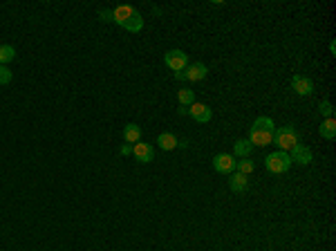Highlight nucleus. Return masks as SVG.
I'll return each instance as SVG.
<instances>
[{
  "mask_svg": "<svg viewBox=\"0 0 336 251\" xmlns=\"http://www.w3.org/2000/svg\"><path fill=\"white\" fill-rule=\"evenodd\" d=\"M251 150H253V144L249 142V139H238V142L233 144V155H235V157H240V159L249 157Z\"/></svg>",
  "mask_w": 336,
  "mask_h": 251,
  "instance_id": "obj_14",
  "label": "nucleus"
},
{
  "mask_svg": "<svg viewBox=\"0 0 336 251\" xmlns=\"http://www.w3.org/2000/svg\"><path fill=\"white\" fill-rule=\"evenodd\" d=\"M329 52H332V54H336V43H334V41L329 43Z\"/></svg>",
  "mask_w": 336,
  "mask_h": 251,
  "instance_id": "obj_26",
  "label": "nucleus"
},
{
  "mask_svg": "<svg viewBox=\"0 0 336 251\" xmlns=\"http://www.w3.org/2000/svg\"><path fill=\"white\" fill-rule=\"evenodd\" d=\"M292 166H294L292 157H289V153H285V150H276V153H269L267 157H264V168L274 175L287 173Z\"/></svg>",
  "mask_w": 336,
  "mask_h": 251,
  "instance_id": "obj_2",
  "label": "nucleus"
},
{
  "mask_svg": "<svg viewBox=\"0 0 336 251\" xmlns=\"http://www.w3.org/2000/svg\"><path fill=\"white\" fill-rule=\"evenodd\" d=\"M12 70L7 68V65H0V85H7V83H12Z\"/></svg>",
  "mask_w": 336,
  "mask_h": 251,
  "instance_id": "obj_22",
  "label": "nucleus"
},
{
  "mask_svg": "<svg viewBox=\"0 0 336 251\" xmlns=\"http://www.w3.org/2000/svg\"><path fill=\"white\" fill-rule=\"evenodd\" d=\"M177 112L179 114H188V108H184V105H182V108H177Z\"/></svg>",
  "mask_w": 336,
  "mask_h": 251,
  "instance_id": "obj_25",
  "label": "nucleus"
},
{
  "mask_svg": "<svg viewBox=\"0 0 336 251\" xmlns=\"http://www.w3.org/2000/svg\"><path fill=\"white\" fill-rule=\"evenodd\" d=\"M123 139H126V144H137V142H142V126H137V123H126V126H123Z\"/></svg>",
  "mask_w": 336,
  "mask_h": 251,
  "instance_id": "obj_13",
  "label": "nucleus"
},
{
  "mask_svg": "<svg viewBox=\"0 0 336 251\" xmlns=\"http://www.w3.org/2000/svg\"><path fill=\"white\" fill-rule=\"evenodd\" d=\"M253 128H258V130H267V133H274V119L272 117H264V114H260L258 119L253 121Z\"/></svg>",
  "mask_w": 336,
  "mask_h": 251,
  "instance_id": "obj_18",
  "label": "nucleus"
},
{
  "mask_svg": "<svg viewBox=\"0 0 336 251\" xmlns=\"http://www.w3.org/2000/svg\"><path fill=\"white\" fill-rule=\"evenodd\" d=\"M132 155H135V159H137L139 164H148V162H153V157H155V148L150 146V144L137 142L132 146Z\"/></svg>",
  "mask_w": 336,
  "mask_h": 251,
  "instance_id": "obj_9",
  "label": "nucleus"
},
{
  "mask_svg": "<svg viewBox=\"0 0 336 251\" xmlns=\"http://www.w3.org/2000/svg\"><path fill=\"white\" fill-rule=\"evenodd\" d=\"M209 68L204 63H188V68L184 70V81H202L207 79Z\"/></svg>",
  "mask_w": 336,
  "mask_h": 251,
  "instance_id": "obj_10",
  "label": "nucleus"
},
{
  "mask_svg": "<svg viewBox=\"0 0 336 251\" xmlns=\"http://www.w3.org/2000/svg\"><path fill=\"white\" fill-rule=\"evenodd\" d=\"M119 153H121L123 157H128V155H132V146H128V144H123V146L119 148Z\"/></svg>",
  "mask_w": 336,
  "mask_h": 251,
  "instance_id": "obj_24",
  "label": "nucleus"
},
{
  "mask_svg": "<svg viewBox=\"0 0 336 251\" xmlns=\"http://www.w3.org/2000/svg\"><path fill=\"white\" fill-rule=\"evenodd\" d=\"M112 23H117L130 34H139L144 29V16L130 5H119L112 9Z\"/></svg>",
  "mask_w": 336,
  "mask_h": 251,
  "instance_id": "obj_1",
  "label": "nucleus"
},
{
  "mask_svg": "<svg viewBox=\"0 0 336 251\" xmlns=\"http://www.w3.org/2000/svg\"><path fill=\"white\" fill-rule=\"evenodd\" d=\"M253 168H255V164H253L249 157H244V159H240V162H235V170H238V173H242V175H251Z\"/></svg>",
  "mask_w": 336,
  "mask_h": 251,
  "instance_id": "obj_20",
  "label": "nucleus"
},
{
  "mask_svg": "<svg viewBox=\"0 0 336 251\" xmlns=\"http://www.w3.org/2000/svg\"><path fill=\"white\" fill-rule=\"evenodd\" d=\"M249 142L253 144V146H269V144H274V133H267V130H258L251 126V130H249Z\"/></svg>",
  "mask_w": 336,
  "mask_h": 251,
  "instance_id": "obj_11",
  "label": "nucleus"
},
{
  "mask_svg": "<svg viewBox=\"0 0 336 251\" xmlns=\"http://www.w3.org/2000/svg\"><path fill=\"white\" fill-rule=\"evenodd\" d=\"M16 58V47L14 45H0V65H7Z\"/></svg>",
  "mask_w": 336,
  "mask_h": 251,
  "instance_id": "obj_17",
  "label": "nucleus"
},
{
  "mask_svg": "<svg viewBox=\"0 0 336 251\" xmlns=\"http://www.w3.org/2000/svg\"><path fill=\"white\" fill-rule=\"evenodd\" d=\"M274 144L280 150H285V153H287V150H292L296 144H300L296 128H294V126H283V128L274 130Z\"/></svg>",
  "mask_w": 336,
  "mask_h": 251,
  "instance_id": "obj_3",
  "label": "nucleus"
},
{
  "mask_svg": "<svg viewBox=\"0 0 336 251\" xmlns=\"http://www.w3.org/2000/svg\"><path fill=\"white\" fill-rule=\"evenodd\" d=\"M157 146L162 150H175L179 146V142H177V137H175L173 133H162L157 137Z\"/></svg>",
  "mask_w": 336,
  "mask_h": 251,
  "instance_id": "obj_16",
  "label": "nucleus"
},
{
  "mask_svg": "<svg viewBox=\"0 0 336 251\" xmlns=\"http://www.w3.org/2000/svg\"><path fill=\"white\" fill-rule=\"evenodd\" d=\"M318 133H320V137H323V139H327V142H332V139H336V121H334V117L325 119V121L320 123Z\"/></svg>",
  "mask_w": 336,
  "mask_h": 251,
  "instance_id": "obj_15",
  "label": "nucleus"
},
{
  "mask_svg": "<svg viewBox=\"0 0 336 251\" xmlns=\"http://www.w3.org/2000/svg\"><path fill=\"white\" fill-rule=\"evenodd\" d=\"M177 99H179V103H182L184 108H188V105L195 103V92H193V90H188V88H184V90H179V92H177Z\"/></svg>",
  "mask_w": 336,
  "mask_h": 251,
  "instance_id": "obj_19",
  "label": "nucleus"
},
{
  "mask_svg": "<svg viewBox=\"0 0 336 251\" xmlns=\"http://www.w3.org/2000/svg\"><path fill=\"white\" fill-rule=\"evenodd\" d=\"M318 112L323 114L325 119H329V117H334V108H332V103L327 101V99H325V101H320L318 103Z\"/></svg>",
  "mask_w": 336,
  "mask_h": 251,
  "instance_id": "obj_21",
  "label": "nucleus"
},
{
  "mask_svg": "<svg viewBox=\"0 0 336 251\" xmlns=\"http://www.w3.org/2000/svg\"><path fill=\"white\" fill-rule=\"evenodd\" d=\"M188 114L197 123H209L211 119H213V110H211L207 103H197V101H195L193 105H188Z\"/></svg>",
  "mask_w": 336,
  "mask_h": 251,
  "instance_id": "obj_8",
  "label": "nucleus"
},
{
  "mask_svg": "<svg viewBox=\"0 0 336 251\" xmlns=\"http://www.w3.org/2000/svg\"><path fill=\"white\" fill-rule=\"evenodd\" d=\"M292 90L300 97H312L314 94V81L305 74H294L292 77Z\"/></svg>",
  "mask_w": 336,
  "mask_h": 251,
  "instance_id": "obj_5",
  "label": "nucleus"
},
{
  "mask_svg": "<svg viewBox=\"0 0 336 251\" xmlns=\"http://www.w3.org/2000/svg\"><path fill=\"white\" fill-rule=\"evenodd\" d=\"M99 16H101L103 23H112V9H101V12H99Z\"/></svg>",
  "mask_w": 336,
  "mask_h": 251,
  "instance_id": "obj_23",
  "label": "nucleus"
},
{
  "mask_svg": "<svg viewBox=\"0 0 336 251\" xmlns=\"http://www.w3.org/2000/svg\"><path fill=\"white\" fill-rule=\"evenodd\" d=\"M249 175H242L238 173V170H233L231 177H229V189L233 191V193H244V191L249 189Z\"/></svg>",
  "mask_w": 336,
  "mask_h": 251,
  "instance_id": "obj_12",
  "label": "nucleus"
},
{
  "mask_svg": "<svg viewBox=\"0 0 336 251\" xmlns=\"http://www.w3.org/2000/svg\"><path fill=\"white\" fill-rule=\"evenodd\" d=\"M164 65H166L168 70H173V74L182 72V70L188 68V54L182 52V49H168V52L164 54Z\"/></svg>",
  "mask_w": 336,
  "mask_h": 251,
  "instance_id": "obj_4",
  "label": "nucleus"
},
{
  "mask_svg": "<svg viewBox=\"0 0 336 251\" xmlns=\"http://www.w3.org/2000/svg\"><path fill=\"white\" fill-rule=\"evenodd\" d=\"M213 168L218 170V173H222V175H231L233 170H235V159H233V155H229V153H218L213 157Z\"/></svg>",
  "mask_w": 336,
  "mask_h": 251,
  "instance_id": "obj_6",
  "label": "nucleus"
},
{
  "mask_svg": "<svg viewBox=\"0 0 336 251\" xmlns=\"http://www.w3.org/2000/svg\"><path fill=\"white\" fill-rule=\"evenodd\" d=\"M289 157H292V164H300V166H307V164H312L314 159V153L309 146H303V144H296L292 148V153H289Z\"/></svg>",
  "mask_w": 336,
  "mask_h": 251,
  "instance_id": "obj_7",
  "label": "nucleus"
}]
</instances>
